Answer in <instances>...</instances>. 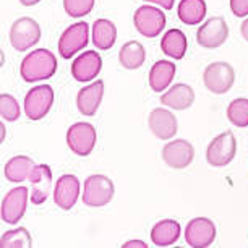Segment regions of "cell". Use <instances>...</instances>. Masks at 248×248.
I'll return each mask as SVG.
<instances>
[{
	"label": "cell",
	"mask_w": 248,
	"mask_h": 248,
	"mask_svg": "<svg viewBox=\"0 0 248 248\" xmlns=\"http://www.w3.org/2000/svg\"><path fill=\"white\" fill-rule=\"evenodd\" d=\"M55 72H57V59L47 49L31 50L20 65V75L26 83L49 79L54 77Z\"/></svg>",
	"instance_id": "obj_1"
},
{
	"label": "cell",
	"mask_w": 248,
	"mask_h": 248,
	"mask_svg": "<svg viewBox=\"0 0 248 248\" xmlns=\"http://www.w3.org/2000/svg\"><path fill=\"white\" fill-rule=\"evenodd\" d=\"M114 182L106 175L94 174L85 180L81 200L90 208H102V206L110 203L112 198H114Z\"/></svg>",
	"instance_id": "obj_2"
},
{
	"label": "cell",
	"mask_w": 248,
	"mask_h": 248,
	"mask_svg": "<svg viewBox=\"0 0 248 248\" xmlns=\"http://www.w3.org/2000/svg\"><path fill=\"white\" fill-rule=\"evenodd\" d=\"M41 34V26L36 20L30 16L18 18L10 28V44L18 52H25L39 43Z\"/></svg>",
	"instance_id": "obj_3"
},
{
	"label": "cell",
	"mask_w": 248,
	"mask_h": 248,
	"mask_svg": "<svg viewBox=\"0 0 248 248\" xmlns=\"http://www.w3.org/2000/svg\"><path fill=\"white\" fill-rule=\"evenodd\" d=\"M237 154V140L233 133L224 132L217 135L206 148V161L211 167H226L229 166Z\"/></svg>",
	"instance_id": "obj_4"
},
{
	"label": "cell",
	"mask_w": 248,
	"mask_h": 248,
	"mask_svg": "<svg viewBox=\"0 0 248 248\" xmlns=\"http://www.w3.org/2000/svg\"><path fill=\"white\" fill-rule=\"evenodd\" d=\"M203 83L213 94H226L235 83V70L227 62H214L204 68Z\"/></svg>",
	"instance_id": "obj_5"
},
{
	"label": "cell",
	"mask_w": 248,
	"mask_h": 248,
	"mask_svg": "<svg viewBox=\"0 0 248 248\" xmlns=\"http://www.w3.org/2000/svg\"><path fill=\"white\" fill-rule=\"evenodd\" d=\"M55 101L54 90L49 85L31 88L25 96V114L30 120H41L49 114Z\"/></svg>",
	"instance_id": "obj_6"
},
{
	"label": "cell",
	"mask_w": 248,
	"mask_h": 248,
	"mask_svg": "<svg viewBox=\"0 0 248 248\" xmlns=\"http://www.w3.org/2000/svg\"><path fill=\"white\" fill-rule=\"evenodd\" d=\"M96 128L88 122L73 124L67 132V144L77 156H90L96 146Z\"/></svg>",
	"instance_id": "obj_7"
},
{
	"label": "cell",
	"mask_w": 248,
	"mask_h": 248,
	"mask_svg": "<svg viewBox=\"0 0 248 248\" xmlns=\"http://www.w3.org/2000/svg\"><path fill=\"white\" fill-rule=\"evenodd\" d=\"M133 25L144 37H157L166 28V15L156 7L143 5L137 8L133 15Z\"/></svg>",
	"instance_id": "obj_8"
},
{
	"label": "cell",
	"mask_w": 248,
	"mask_h": 248,
	"mask_svg": "<svg viewBox=\"0 0 248 248\" xmlns=\"http://www.w3.org/2000/svg\"><path fill=\"white\" fill-rule=\"evenodd\" d=\"M229 37V26L224 18L213 16L206 20L203 25L198 28L196 32V43L204 49H217L226 44Z\"/></svg>",
	"instance_id": "obj_9"
},
{
	"label": "cell",
	"mask_w": 248,
	"mask_h": 248,
	"mask_svg": "<svg viewBox=\"0 0 248 248\" xmlns=\"http://www.w3.org/2000/svg\"><path fill=\"white\" fill-rule=\"evenodd\" d=\"M90 37V26L85 21L73 23L62 32L59 39V54L63 59H72L75 54L86 47Z\"/></svg>",
	"instance_id": "obj_10"
},
{
	"label": "cell",
	"mask_w": 248,
	"mask_h": 248,
	"mask_svg": "<svg viewBox=\"0 0 248 248\" xmlns=\"http://www.w3.org/2000/svg\"><path fill=\"white\" fill-rule=\"evenodd\" d=\"M28 200H30V190L26 186H16L12 188L2 200V214L3 222L7 224H16L20 219H23L28 208Z\"/></svg>",
	"instance_id": "obj_11"
},
{
	"label": "cell",
	"mask_w": 248,
	"mask_h": 248,
	"mask_svg": "<svg viewBox=\"0 0 248 248\" xmlns=\"http://www.w3.org/2000/svg\"><path fill=\"white\" fill-rule=\"evenodd\" d=\"M216 240V226L208 217H195L185 227V242L193 248L211 247Z\"/></svg>",
	"instance_id": "obj_12"
},
{
	"label": "cell",
	"mask_w": 248,
	"mask_h": 248,
	"mask_svg": "<svg viewBox=\"0 0 248 248\" xmlns=\"http://www.w3.org/2000/svg\"><path fill=\"white\" fill-rule=\"evenodd\" d=\"M162 159L172 169H185L195 159V148L186 140H174L162 148Z\"/></svg>",
	"instance_id": "obj_13"
},
{
	"label": "cell",
	"mask_w": 248,
	"mask_h": 248,
	"mask_svg": "<svg viewBox=\"0 0 248 248\" xmlns=\"http://www.w3.org/2000/svg\"><path fill=\"white\" fill-rule=\"evenodd\" d=\"M79 180L72 174H63L55 182L54 188V203L63 211H70L79 198Z\"/></svg>",
	"instance_id": "obj_14"
},
{
	"label": "cell",
	"mask_w": 248,
	"mask_h": 248,
	"mask_svg": "<svg viewBox=\"0 0 248 248\" xmlns=\"http://www.w3.org/2000/svg\"><path fill=\"white\" fill-rule=\"evenodd\" d=\"M148 125L153 135L159 140H172L177 135L179 124H177V117L170 110L157 107L153 109L148 117Z\"/></svg>",
	"instance_id": "obj_15"
},
{
	"label": "cell",
	"mask_w": 248,
	"mask_h": 248,
	"mask_svg": "<svg viewBox=\"0 0 248 248\" xmlns=\"http://www.w3.org/2000/svg\"><path fill=\"white\" fill-rule=\"evenodd\" d=\"M102 59L96 50H86L72 63V77L79 83H88L101 73Z\"/></svg>",
	"instance_id": "obj_16"
},
{
	"label": "cell",
	"mask_w": 248,
	"mask_h": 248,
	"mask_svg": "<svg viewBox=\"0 0 248 248\" xmlns=\"http://www.w3.org/2000/svg\"><path fill=\"white\" fill-rule=\"evenodd\" d=\"M102 96H104V81L102 79H97V81L79 90L77 94V107L81 112V115H94L101 106Z\"/></svg>",
	"instance_id": "obj_17"
},
{
	"label": "cell",
	"mask_w": 248,
	"mask_h": 248,
	"mask_svg": "<svg viewBox=\"0 0 248 248\" xmlns=\"http://www.w3.org/2000/svg\"><path fill=\"white\" fill-rule=\"evenodd\" d=\"M31 182V203L32 204H43L50 193L52 186V170L47 164L36 166L34 172L30 177Z\"/></svg>",
	"instance_id": "obj_18"
},
{
	"label": "cell",
	"mask_w": 248,
	"mask_h": 248,
	"mask_svg": "<svg viewBox=\"0 0 248 248\" xmlns=\"http://www.w3.org/2000/svg\"><path fill=\"white\" fill-rule=\"evenodd\" d=\"M161 102L172 110H186L195 102V91L190 85L177 83L161 96Z\"/></svg>",
	"instance_id": "obj_19"
},
{
	"label": "cell",
	"mask_w": 248,
	"mask_h": 248,
	"mask_svg": "<svg viewBox=\"0 0 248 248\" xmlns=\"http://www.w3.org/2000/svg\"><path fill=\"white\" fill-rule=\"evenodd\" d=\"M175 63L169 60H157L149 70V86L154 93H162L170 86L175 77Z\"/></svg>",
	"instance_id": "obj_20"
},
{
	"label": "cell",
	"mask_w": 248,
	"mask_h": 248,
	"mask_svg": "<svg viewBox=\"0 0 248 248\" xmlns=\"http://www.w3.org/2000/svg\"><path fill=\"white\" fill-rule=\"evenodd\" d=\"M36 169V164L28 156H15L5 164V179L12 184H20V182L30 180L32 172Z\"/></svg>",
	"instance_id": "obj_21"
},
{
	"label": "cell",
	"mask_w": 248,
	"mask_h": 248,
	"mask_svg": "<svg viewBox=\"0 0 248 248\" xmlns=\"http://www.w3.org/2000/svg\"><path fill=\"white\" fill-rule=\"evenodd\" d=\"M180 224L174 219H162L154 224L151 231V240L156 247H170L180 237Z\"/></svg>",
	"instance_id": "obj_22"
},
{
	"label": "cell",
	"mask_w": 248,
	"mask_h": 248,
	"mask_svg": "<svg viewBox=\"0 0 248 248\" xmlns=\"http://www.w3.org/2000/svg\"><path fill=\"white\" fill-rule=\"evenodd\" d=\"M117 41V28L110 20L99 18L93 25V44L99 50H109Z\"/></svg>",
	"instance_id": "obj_23"
},
{
	"label": "cell",
	"mask_w": 248,
	"mask_h": 248,
	"mask_svg": "<svg viewBox=\"0 0 248 248\" xmlns=\"http://www.w3.org/2000/svg\"><path fill=\"white\" fill-rule=\"evenodd\" d=\"M161 50L167 57L182 60L186 52V36L180 30H169L161 39Z\"/></svg>",
	"instance_id": "obj_24"
},
{
	"label": "cell",
	"mask_w": 248,
	"mask_h": 248,
	"mask_svg": "<svg viewBox=\"0 0 248 248\" xmlns=\"http://www.w3.org/2000/svg\"><path fill=\"white\" fill-rule=\"evenodd\" d=\"M144 60H146V50H144L141 43L130 41V43L122 46L119 52V62L124 68L138 70L140 67H143Z\"/></svg>",
	"instance_id": "obj_25"
},
{
	"label": "cell",
	"mask_w": 248,
	"mask_h": 248,
	"mask_svg": "<svg viewBox=\"0 0 248 248\" xmlns=\"http://www.w3.org/2000/svg\"><path fill=\"white\" fill-rule=\"evenodd\" d=\"M177 13H179V20L184 25H200L206 16V2L204 0H182Z\"/></svg>",
	"instance_id": "obj_26"
},
{
	"label": "cell",
	"mask_w": 248,
	"mask_h": 248,
	"mask_svg": "<svg viewBox=\"0 0 248 248\" xmlns=\"http://www.w3.org/2000/svg\"><path fill=\"white\" fill-rule=\"evenodd\" d=\"M227 119L237 128L248 127V99L238 97L227 106Z\"/></svg>",
	"instance_id": "obj_27"
},
{
	"label": "cell",
	"mask_w": 248,
	"mask_h": 248,
	"mask_svg": "<svg viewBox=\"0 0 248 248\" xmlns=\"http://www.w3.org/2000/svg\"><path fill=\"white\" fill-rule=\"evenodd\" d=\"M31 245V235L25 227H18L15 231H7L0 238V247L2 248H30Z\"/></svg>",
	"instance_id": "obj_28"
},
{
	"label": "cell",
	"mask_w": 248,
	"mask_h": 248,
	"mask_svg": "<svg viewBox=\"0 0 248 248\" xmlns=\"http://www.w3.org/2000/svg\"><path fill=\"white\" fill-rule=\"evenodd\" d=\"M96 0H63V8L72 18H81L90 15L94 8Z\"/></svg>",
	"instance_id": "obj_29"
},
{
	"label": "cell",
	"mask_w": 248,
	"mask_h": 248,
	"mask_svg": "<svg viewBox=\"0 0 248 248\" xmlns=\"http://www.w3.org/2000/svg\"><path fill=\"white\" fill-rule=\"evenodd\" d=\"M0 115L2 120L15 122L20 119V106L12 94H0Z\"/></svg>",
	"instance_id": "obj_30"
},
{
	"label": "cell",
	"mask_w": 248,
	"mask_h": 248,
	"mask_svg": "<svg viewBox=\"0 0 248 248\" xmlns=\"http://www.w3.org/2000/svg\"><path fill=\"white\" fill-rule=\"evenodd\" d=\"M231 10L237 18L248 16V0H231Z\"/></svg>",
	"instance_id": "obj_31"
},
{
	"label": "cell",
	"mask_w": 248,
	"mask_h": 248,
	"mask_svg": "<svg viewBox=\"0 0 248 248\" xmlns=\"http://www.w3.org/2000/svg\"><path fill=\"white\" fill-rule=\"evenodd\" d=\"M144 2H149V3H154V5H159L161 8H164V10H172L175 0H144Z\"/></svg>",
	"instance_id": "obj_32"
},
{
	"label": "cell",
	"mask_w": 248,
	"mask_h": 248,
	"mask_svg": "<svg viewBox=\"0 0 248 248\" xmlns=\"http://www.w3.org/2000/svg\"><path fill=\"white\" fill-rule=\"evenodd\" d=\"M122 248H148V245L143 240H128L122 245Z\"/></svg>",
	"instance_id": "obj_33"
},
{
	"label": "cell",
	"mask_w": 248,
	"mask_h": 248,
	"mask_svg": "<svg viewBox=\"0 0 248 248\" xmlns=\"http://www.w3.org/2000/svg\"><path fill=\"white\" fill-rule=\"evenodd\" d=\"M240 32H242V37H243V39H245L247 43H248V18L240 25Z\"/></svg>",
	"instance_id": "obj_34"
},
{
	"label": "cell",
	"mask_w": 248,
	"mask_h": 248,
	"mask_svg": "<svg viewBox=\"0 0 248 248\" xmlns=\"http://www.w3.org/2000/svg\"><path fill=\"white\" fill-rule=\"evenodd\" d=\"M41 0H20V3L21 5H25V7H32V5H37Z\"/></svg>",
	"instance_id": "obj_35"
},
{
	"label": "cell",
	"mask_w": 248,
	"mask_h": 248,
	"mask_svg": "<svg viewBox=\"0 0 248 248\" xmlns=\"http://www.w3.org/2000/svg\"><path fill=\"white\" fill-rule=\"evenodd\" d=\"M0 128H2V141H3V138H5V127H3V122H2V125H0Z\"/></svg>",
	"instance_id": "obj_36"
}]
</instances>
